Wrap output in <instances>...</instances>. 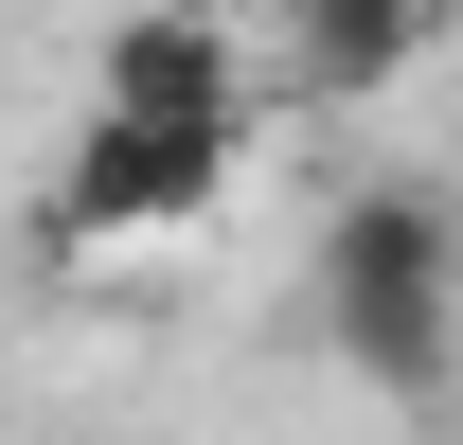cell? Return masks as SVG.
Listing matches in <instances>:
<instances>
[{"label": "cell", "instance_id": "1", "mask_svg": "<svg viewBox=\"0 0 463 445\" xmlns=\"http://www.w3.org/2000/svg\"><path fill=\"white\" fill-rule=\"evenodd\" d=\"M321 338H339L374 392L446 410V374H463V214L428 178H374V196L321 214Z\"/></svg>", "mask_w": 463, "mask_h": 445}, {"label": "cell", "instance_id": "2", "mask_svg": "<svg viewBox=\"0 0 463 445\" xmlns=\"http://www.w3.org/2000/svg\"><path fill=\"white\" fill-rule=\"evenodd\" d=\"M232 161H250V125L214 108H108L90 90V125H71V161H54V250H108V232H196L232 196Z\"/></svg>", "mask_w": 463, "mask_h": 445}, {"label": "cell", "instance_id": "3", "mask_svg": "<svg viewBox=\"0 0 463 445\" xmlns=\"http://www.w3.org/2000/svg\"><path fill=\"white\" fill-rule=\"evenodd\" d=\"M428 36H446V0H286V90L303 108H374Z\"/></svg>", "mask_w": 463, "mask_h": 445}, {"label": "cell", "instance_id": "4", "mask_svg": "<svg viewBox=\"0 0 463 445\" xmlns=\"http://www.w3.org/2000/svg\"><path fill=\"white\" fill-rule=\"evenodd\" d=\"M90 90H108V108H214V125H250V54H232L196 0H143V18L108 36V71H90Z\"/></svg>", "mask_w": 463, "mask_h": 445}, {"label": "cell", "instance_id": "5", "mask_svg": "<svg viewBox=\"0 0 463 445\" xmlns=\"http://www.w3.org/2000/svg\"><path fill=\"white\" fill-rule=\"evenodd\" d=\"M446 410H463V374H446Z\"/></svg>", "mask_w": 463, "mask_h": 445}, {"label": "cell", "instance_id": "6", "mask_svg": "<svg viewBox=\"0 0 463 445\" xmlns=\"http://www.w3.org/2000/svg\"><path fill=\"white\" fill-rule=\"evenodd\" d=\"M446 18H463V0H446Z\"/></svg>", "mask_w": 463, "mask_h": 445}]
</instances>
